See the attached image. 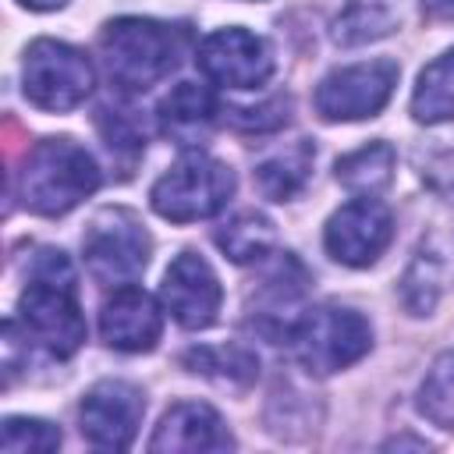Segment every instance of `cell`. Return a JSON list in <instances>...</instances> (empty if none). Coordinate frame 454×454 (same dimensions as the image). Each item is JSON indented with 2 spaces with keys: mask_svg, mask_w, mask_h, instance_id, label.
Returning a JSON list of instances; mask_svg holds the SVG:
<instances>
[{
  "mask_svg": "<svg viewBox=\"0 0 454 454\" xmlns=\"http://www.w3.org/2000/svg\"><path fill=\"white\" fill-rule=\"evenodd\" d=\"M18 323L25 340L50 358H71L85 344L78 277L60 248H43L32 259L28 284L18 298Z\"/></svg>",
  "mask_w": 454,
  "mask_h": 454,
  "instance_id": "6da1fadb",
  "label": "cell"
},
{
  "mask_svg": "<svg viewBox=\"0 0 454 454\" xmlns=\"http://www.w3.org/2000/svg\"><path fill=\"white\" fill-rule=\"evenodd\" d=\"M96 188H99L96 156L67 135L35 142L18 170V199L35 216H64Z\"/></svg>",
  "mask_w": 454,
  "mask_h": 454,
  "instance_id": "7a4b0ae2",
  "label": "cell"
},
{
  "mask_svg": "<svg viewBox=\"0 0 454 454\" xmlns=\"http://www.w3.org/2000/svg\"><path fill=\"white\" fill-rule=\"evenodd\" d=\"M184 53V32L156 18H114L99 32V60L121 92L160 85Z\"/></svg>",
  "mask_w": 454,
  "mask_h": 454,
  "instance_id": "3957f363",
  "label": "cell"
},
{
  "mask_svg": "<svg viewBox=\"0 0 454 454\" xmlns=\"http://www.w3.org/2000/svg\"><path fill=\"white\" fill-rule=\"evenodd\" d=\"M284 344L291 348L294 362L312 376L340 372L355 362H362L372 348V326L362 312L348 305H312L305 309L294 326L287 330Z\"/></svg>",
  "mask_w": 454,
  "mask_h": 454,
  "instance_id": "277c9868",
  "label": "cell"
},
{
  "mask_svg": "<svg viewBox=\"0 0 454 454\" xmlns=\"http://www.w3.org/2000/svg\"><path fill=\"white\" fill-rule=\"evenodd\" d=\"M234 170L209 153H184L149 192L153 209L170 223L209 220L234 195Z\"/></svg>",
  "mask_w": 454,
  "mask_h": 454,
  "instance_id": "5b68a950",
  "label": "cell"
},
{
  "mask_svg": "<svg viewBox=\"0 0 454 454\" xmlns=\"http://www.w3.org/2000/svg\"><path fill=\"white\" fill-rule=\"evenodd\" d=\"M149 252H153V238L145 223L124 206L99 209L82 234L85 270L103 287L135 284V277L149 266Z\"/></svg>",
  "mask_w": 454,
  "mask_h": 454,
  "instance_id": "8992f818",
  "label": "cell"
},
{
  "mask_svg": "<svg viewBox=\"0 0 454 454\" xmlns=\"http://www.w3.org/2000/svg\"><path fill=\"white\" fill-rule=\"evenodd\" d=\"M96 85L92 60L60 39H35L21 60V89L25 99L50 114H67L89 99Z\"/></svg>",
  "mask_w": 454,
  "mask_h": 454,
  "instance_id": "52a82bcc",
  "label": "cell"
},
{
  "mask_svg": "<svg viewBox=\"0 0 454 454\" xmlns=\"http://www.w3.org/2000/svg\"><path fill=\"white\" fill-rule=\"evenodd\" d=\"M397 78H401V67L390 57L337 67V71L323 74V82L316 85V96H312L316 114L330 124L376 117L390 103Z\"/></svg>",
  "mask_w": 454,
  "mask_h": 454,
  "instance_id": "ba28073f",
  "label": "cell"
},
{
  "mask_svg": "<svg viewBox=\"0 0 454 454\" xmlns=\"http://www.w3.org/2000/svg\"><path fill=\"white\" fill-rule=\"evenodd\" d=\"M394 241V213L376 195H355L323 227V245L340 266H372Z\"/></svg>",
  "mask_w": 454,
  "mask_h": 454,
  "instance_id": "9c48e42d",
  "label": "cell"
},
{
  "mask_svg": "<svg viewBox=\"0 0 454 454\" xmlns=\"http://www.w3.org/2000/svg\"><path fill=\"white\" fill-rule=\"evenodd\" d=\"M195 64L209 82H216L223 89L248 92V89H259L270 82L273 50L262 35H255L241 25H231V28H216L202 39Z\"/></svg>",
  "mask_w": 454,
  "mask_h": 454,
  "instance_id": "30bf717a",
  "label": "cell"
},
{
  "mask_svg": "<svg viewBox=\"0 0 454 454\" xmlns=\"http://www.w3.org/2000/svg\"><path fill=\"white\" fill-rule=\"evenodd\" d=\"M145 415V397L128 380H99L82 394L78 426L99 450H128Z\"/></svg>",
  "mask_w": 454,
  "mask_h": 454,
  "instance_id": "8fae6325",
  "label": "cell"
},
{
  "mask_svg": "<svg viewBox=\"0 0 454 454\" xmlns=\"http://www.w3.org/2000/svg\"><path fill=\"white\" fill-rule=\"evenodd\" d=\"M160 301L174 316L177 326H184V330H206V326L216 323L223 291H220V280H216L213 266L199 252H181L167 266V273H163Z\"/></svg>",
  "mask_w": 454,
  "mask_h": 454,
  "instance_id": "7c38bea8",
  "label": "cell"
},
{
  "mask_svg": "<svg viewBox=\"0 0 454 454\" xmlns=\"http://www.w3.org/2000/svg\"><path fill=\"white\" fill-rule=\"evenodd\" d=\"M309 270L291 252H273V262L266 266L262 280L248 294V316L252 326L273 340H284L294 319L305 312L301 298L309 291Z\"/></svg>",
  "mask_w": 454,
  "mask_h": 454,
  "instance_id": "4fadbf2b",
  "label": "cell"
},
{
  "mask_svg": "<svg viewBox=\"0 0 454 454\" xmlns=\"http://www.w3.org/2000/svg\"><path fill=\"white\" fill-rule=\"evenodd\" d=\"M160 333H163V309L156 305V298L135 284L114 287V294L99 309V337L114 351L138 355V351H153Z\"/></svg>",
  "mask_w": 454,
  "mask_h": 454,
  "instance_id": "5bb4252c",
  "label": "cell"
},
{
  "mask_svg": "<svg viewBox=\"0 0 454 454\" xmlns=\"http://www.w3.org/2000/svg\"><path fill=\"white\" fill-rule=\"evenodd\" d=\"M231 447H234V436L227 433L220 411L206 401L170 404L149 440L153 454H213Z\"/></svg>",
  "mask_w": 454,
  "mask_h": 454,
  "instance_id": "9a60e30c",
  "label": "cell"
},
{
  "mask_svg": "<svg viewBox=\"0 0 454 454\" xmlns=\"http://www.w3.org/2000/svg\"><path fill=\"white\" fill-rule=\"evenodd\" d=\"M160 131L177 145H199L220 121V103L213 89L199 82H177L156 106Z\"/></svg>",
  "mask_w": 454,
  "mask_h": 454,
  "instance_id": "2e32d148",
  "label": "cell"
},
{
  "mask_svg": "<svg viewBox=\"0 0 454 454\" xmlns=\"http://www.w3.org/2000/svg\"><path fill=\"white\" fill-rule=\"evenodd\" d=\"M312 160H316V145L309 138H298L277 153H270L259 167H255V184L266 199L273 202H291L312 174Z\"/></svg>",
  "mask_w": 454,
  "mask_h": 454,
  "instance_id": "e0dca14e",
  "label": "cell"
},
{
  "mask_svg": "<svg viewBox=\"0 0 454 454\" xmlns=\"http://www.w3.org/2000/svg\"><path fill=\"white\" fill-rule=\"evenodd\" d=\"M401 25L397 0H348L330 25L337 46H365L387 39Z\"/></svg>",
  "mask_w": 454,
  "mask_h": 454,
  "instance_id": "ac0fdd59",
  "label": "cell"
},
{
  "mask_svg": "<svg viewBox=\"0 0 454 454\" xmlns=\"http://www.w3.org/2000/svg\"><path fill=\"white\" fill-rule=\"evenodd\" d=\"M411 117L419 124L454 121V46L433 57L411 89Z\"/></svg>",
  "mask_w": 454,
  "mask_h": 454,
  "instance_id": "d6986e66",
  "label": "cell"
},
{
  "mask_svg": "<svg viewBox=\"0 0 454 454\" xmlns=\"http://www.w3.org/2000/svg\"><path fill=\"white\" fill-rule=\"evenodd\" d=\"M394 167H397L394 145L383 142V138H376V142H369V145L340 156L337 167H333V177L348 192H355V195H376V192H383L394 181Z\"/></svg>",
  "mask_w": 454,
  "mask_h": 454,
  "instance_id": "ffe728a7",
  "label": "cell"
},
{
  "mask_svg": "<svg viewBox=\"0 0 454 454\" xmlns=\"http://www.w3.org/2000/svg\"><path fill=\"white\" fill-rule=\"evenodd\" d=\"M216 245L231 262H262L277 248L273 220L262 213H238L216 231Z\"/></svg>",
  "mask_w": 454,
  "mask_h": 454,
  "instance_id": "44dd1931",
  "label": "cell"
},
{
  "mask_svg": "<svg viewBox=\"0 0 454 454\" xmlns=\"http://www.w3.org/2000/svg\"><path fill=\"white\" fill-rule=\"evenodd\" d=\"M184 365H188V372L216 380L223 387H248L259 376V358L241 344L192 348V351H184Z\"/></svg>",
  "mask_w": 454,
  "mask_h": 454,
  "instance_id": "7402d4cb",
  "label": "cell"
},
{
  "mask_svg": "<svg viewBox=\"0 0 454 454\" xmlns=\"http://www.w3.org/2000/svg\"><path fill=\"white\" fill-rule=\"evenodd\" d=\"M443 291V259L433 245H422L401 277V301L411 316H429Z\"/></svg>",
  "mask_w": 454,
  "mask_h": 454,
  "instance_id": "603a6c76",
  "label": "cell"
},
{
  "mask_svg": "<svg viewBox=\"0 0 454 454\" xmlns=\"http://www.w3.org/2000/svg\"><path fill=\"white\" fill-rule=\"evenodd\" d=\"M419 411L433 426L454 433V351L433 358L426 380L419 383Z\"/></svg>",
  "mask_w": 454,
  "mask_h": 454,
  "instance_id": "cb8c5ba5",
  "label": "cell"
},
{
  "mask_svg": "<svg viewBox=\"0 0 454 454\" xmlns=\"http://www.w3.org/2000/svg\"><path fill=\"white\" fill-rule=\"evenodd\" d=\"M60 447V429L50 426L46 419H25V415H11L4 419L0 429V450L7 454H46Z\"/></svg>",
  "mask_w": 454,
  "mask_h": 454,
  "instance_id": "d4e9b609",
  "label": "cell"
},
{
  "mask_svg": "<svg viewBox=\"0 0 454 454\" xmlns=\"http://www.w3.org/2000/svg\"><path fill=\"white\" fill-rule=\"evenodd\" d=\"M99 131H103V138H106V145L110 149H131V153H138V149H145V135H142V128L128 117V110H99Z\"/></svg>",
  "mask_w": 454,
  "mask_h": 454,
  "instance_id": "484cf974",
  "label": "cell"
},
{
  "mask_svg": "<svg viewBox=\"0 0 454 454\" xmlns=\"http://www.w3.org/2000/svg\"><path fill=\"white\" fill-rule=\"evenodd\" d=\"M21 7H28V11H60V7H67L71 0H18Z\"/></svg>",
  "mask_w": 454,
  "mask_h": 454,
  "instance_id": "4316f807",
  "label": "cell"
},
{
  "mask_svg": "<svg viewBox=\"0 0 454 454\" xmlns=\"http://www.w3.org/2000/svg\"><path fill=\"white\" fill-rule=\"evenodd\" d=\"M419 4L429 14H454V0H419Z\"/></svg>",
  "mask_w": 454,
  "mask_h": 454,
  "instance_id": "83f0119b",
  "label": "cell"
}]
</instances>
